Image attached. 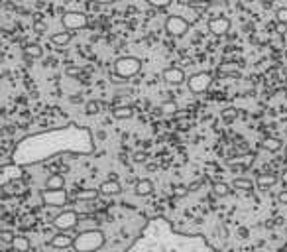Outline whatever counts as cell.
Here are the masks:
<instances>
[{
	"label": "cell",
	"instance_id": "ba28073f",
	"mask_svg": "<svg viewBox=\"0 0 287 252\" xmlns=\"http://www.w3.org/2000/svg\"><path fill=\"white\" fill-rule=\"evenodd\" d=\"M61 24H63V28H65L67 32H75V30L87 28L89 20H87V16H85L83 12L71 10V12H65V14L61 16Z\"/></svg>",
	"mask_w": 287,
	"mask_h": 252
},
{
	"label": "cell",
	"instance_id": "cb8c5ba5",
	"mask_svg": "<svg viewBox=\"0 0 287 252\" xmlns=\"http://www.w3.org/2000/svg\"><path fill=\"white\" fill-rule=\"evenodd\" d=\"M232 187H234V189H244V191H250V189L254 187V183H252L250 179H242V177H236V179L232 181Z\"/></svg>",
	"mask_w": 287,
	"mask_h": 252
},
{
	"label": "cell",
	"instance_id": "8d00e7d4",
	"mask_svg": "<svg viewBox=\"0 0 287 252\" xmlns=\"http://www.w3.org/2000/svg\"><path fill=\"white\" fill-rule=\"evenodd\" d=\"M283 152H285V156H287V144H285V148H283Z\"/></svg>",
	"mask_w": 287,
	"mask_h": 252
},
{
	"label": "cell",
	"instance_id": "d6986e66",
	"mask_svg": "<svg viewBox=\"0 0 287 252\" xmlns=\"http://www.w3.org/2000/svg\"><path fill=\"white\" fill-rule=\"evenodd\" d=\"M46 189H65V177L61 174H53L46 179Z\"/></svg>",
	"mask_w": 287,
	"mask_h": 252
},
{
	"label": "cell",
	"instance_id": "4dcf8cb0",
	"mask_svg": "<svg viewBox=\"0 0 287 252\" xmlns=\"http://www.w3.org/2000/svg\"><path fill=\"white\" fill-rule=\"evenodd\" d=\"M275 201L279 205H287V189H281L277 195H275Z\"/></svg>",
	"mask_w": 287,
	"mask_h": 252
},
{
	"label": "cell",
	"instance_id": "83f0119b",
	"mask_svg": "<svg viewBox=\"0 0 287 252\" xmlns=\"http://www.w3.org/2000/svg\"><path fill=\"white\" fill-rule=\"evenodd\" d=\"M14 238H16V234H14L12 230H2V232H0V240H2L4 244H10V246H12Z\"/></svg>",
	"mask_w": 287,
	"mask_h": 252
},
{
	"label": "cell",
	"instance_id": "6da1fadb",
	"mask_svg": "<svg viewBox=\"0 0 287 252\" xmlns=\"http://www.w3.org/2000/svg\"><path fill=\"white\" fill-rule=\"evenodd\" d=\"M95 150L93 134L89 128L69 124L65 128H55L24 138L12 152V164L32 166L51 160L61 154H79L87 156Z\"/></svg>",
	"mask_w": 287,
	"mask_h": 252
},
{
	"label": "cell",
	"instance_id": "e0dca14e",
	"mask_svg": "<svg viewBox=\"0 0 287 252\" xmlns=\"http://www.w3.org/2000/svg\"><path fill=\"white\" fill-rule=\"evenodd\" d=\"M51 44L53 46H59V48H65L71 40H73V34L71 32H55V34H51Z\"/></svg>",
	"mask_w": 287,
	"mask_h": 252
},
{
	"label": "cell",
	"instance_id": "f1b7e54d",
	"mask_svg": "<svg viewBox=\"0 0 287 252\" xmlns=\"http://www.w3.org/2000/svg\"><path fill=\"white\" fill-rule=\"evenodd\" d=\"M275 20L279 24H287V6H281L275 10Z\"/></svg>",
	"mask_w": 287,
	"mask_h": 252
},
{
	"label": "cell",
	"instance_id": "2e32d148",
	"mask_svg": "<svg viewBox=\"0 0 287 252\" xmlns=\"http://www.w3.org/2000/svg\"><path fill=\"white\" fill-rule=\"evenodd\" d=\"M44 55V48L40 46V44H26V48H24V57L26 59H40Z\"/></svg>",
	"mask_w": 287,
	"mask_h": 252
},
{
	"label": "cell",
	"instance_id": "603a6c76",
	"mask_svg": "<svg viewBox=\"0 0 287 252\" xmlns=\"http://www.w3.org/2000/svg\"><path fill=\"white\" fill-rule=\"evenodd\" d=\"M213 189H215V195H218V197H228L230 195V185H226L222 181L213 183Z\"/></svg>",
	"mask_w": 287,
	"mask_h": 252
},
{
	"label": "cell",
	"instance_id": "836d02e7",
	"mask_svg": "<svg viewBox=\"0 0 287 252\" xmlns=\"http://www.w3.org/2000/svg\"><path fill=\"white\" fill-rule=\"evenodd\" d=\"M277 32H279V34H285V32H287V24H279V22H277Z\"/></svg>",
	"mask_w": 287,
	"mask_h": 252
},
{
	"label": "cell",
	"instance_id": "5b68a950",
	"mask_svg": "<svg viewBox=\"0 0 287 252\" xmlns=\"http://www.w3.org/2000/svg\"><path fill=\"white\" fill-rule=\"evenodd\" d=\"M40 197H42L44 205L53 207V209H63L67 205V201H69V195H67L65 189H46L44 187Z\"/></svg>",
	"mask_w": 287,
	"mask_h": 252
},
{
	"label": "cell",
	"instance_id": "52a82bcc",
	"mask_svg": "<svg viewBox=\"0 0 287 252\" xmlns=\"http://www.w3.org/2000/svg\"><path fill=\"white\" fill-rule=\"evenodd\" d=\"M213 83V75L209 71H199V73H193L189 79H187V87L191 93H205Z\"/></svg>",
	"mask_w": 287,
	"mask_h": 252
},
{
	"label": "cell",
	"instance_id": "d590c367",
	"mask_svg": "<svg viewBox=\"0 0 287 252\" xmlns=\"http://www.w3.org/2000/svg\"><path fill=\"white\" fill-rule=\"evenodd\" d=\"M98 4H114V2H118V0H96Z\"/></svg>",
	"mask_w": 287,
	"mask_h": 252
},
{
	"label": "cell",
	"instance_id": "44dd1931",
	"mask_svg": "<svg viewBox=\"0 0 287 252\" xmlns=\"http://www.w3.org/2000/svg\"><path fill=\"white\" fill-rule=\"evenodd\" d=\"M263 150H267V152H271V154H275V152H279L281 148H283V142L279 140V138H271V136H267L265 140H263Z\"/></svg>",
	"mask_w": 287,
	"mask_h": 252
},
{
	"label": "cell",
	"instance_id": "1f68e13d",
	"mask_svg": "<svg viewBox=\"0 0 287 252\" xmlns=\"http://www.w3.org/2000/svg\"><path fill=\"white\" fill-rule=\"evenodd\" d=\"M218 71H220L222 75H226V73H236V63H232V65H222Z\"/></svg>",
	"mask_w": 287,
	"mask_h": 252
},
{
	"label": "cell",
	"instance_id": "7402d4cb",
	"mask_svg": "<svg viewBox=\"0 0 287 252\" xmlns=\"http://www.w3.org/2000/svg\"><path fill=\"white\" fill-rule=\"evenodd\" d=\"M12 248H14L16 252H30V240H28V236L16 234V238H14V242H12Z\"/></svg>",
	"mask_w": 287,
	"mask_h": 252
},
{
	"label": "cell",
	"instance_id": "9a60e30c",
	"mask_svg": "<svg viewBox=\"0 0 287 252\" xmlns=\"http://www.w3.org/2000/svg\"><path fill=\"white\" fill-rule=\"evenodd\" d=\"M277 181H279V177H277L275 174H269V172H267V174H265V172H263V174H258V177H256V183H258L260 189H269V187H273Z\"/></svg>",
	"mask_w": 287,
	"mask_h": 252
},
{
	"label": "cell",
	"instance_id": "ac0fdd59",
	"mask_svg": "<svg viewBox=\"0 0 287 252\" xmlns=\"http://www.w3.org/2000/svg\"><path fill=\"white\" fill-rule=\"evenodd\" d=\"M112 116L116 120H128V118L134 116V108L130 104H126V106H114L112 108Z\"/></svg>",
	"mask_w": 287,
	"mask_h": 252
},
{
	"label": "cell",
	"instance_id": "484cf974",
	"mask_svg": "<svg viewBox=\"0 0 287 252\" xmlns=\"http://www.w3.org/2000/svg\"><path fill=\"white\" fill-rule=\"evenodd\" d=\"M160 110H162L164 114H175V110H177V104H175L173 101H167V102H164V104L160 106Z\"/></svg>",
	"mask_w": 287,
	"mask_h": 252
},
{
	"label": "cell",
	"instance_id": "7a4b0ae2",
	"mask_svg": "<svg viewBox=\"0 0 287 252\" xmlns=\"http://www.w3.org/2000/svg\"><path fill=\"white\" fill-rule=\"evenodd\" d=\"M126 252H216L199 234H181L166 219H152Z\"/></svg>",
	"mask_w": 287,
	"mask_h": 252
},
{
	"label": "cell",
	"instance_id": "5bb4252c",
	"mask_svg": "<svg viewBox=\"0 0 287 252\" xmlns=\"http://www.w3.org/2000/svg\"><path fill=\"white\" fill-rule=\"evenodd\" d=\"M154 189H156V185H154L152 179H140V181H136V185H134V193H136L138 197H150V195L154 193Z\"/></svg>",
	"mask_w": 287,
	"mask_h": 252
},
{
	"label": "cell",
	"instance_id": "4316f807",
	"mask_svg": "<svg viewBox=\"0 0 287 252\" xmlns=\"http://www.w3.org/2000/svg\"><path fill=\"white\" fill-rule=\"evenodd\" d=\"M146 2L150 4V6H154V8H167L171 2H173V0H146Z\"/></svg>",
	"mask_w": 287,
	"mask_h": 252
},
{
	"label": "cell",
	"instance_id": "9c48e42d",
	"mask_svg": "<svg viewBox=\"0 0 287 252\" xmlns=\"http://www.w3.org/2000/svg\"><path fill=\"white\" fill-rule=\"evenodd\" d=\"M189 20H185L183 16H169L166 20V32L173 38H183L189 32Z\"/></svg>",
	"mask_w": 287,
	"mask_h": 252
},
{
	"label": "cell",
	"instance_id": "8992f818",
	"mask_svg": "<svg viewBox=\"0 0 287 252\" xmlns=\"http://www.w3.org/2000/svg\"><path fill=\"white\" fill-rule=\"evenodd\" d=\"M79 225V215L73 209H63L59 215L53 217V227L61 232H69Z\"/></svg>",
	"mask_w": 287,
	"mask_h": 252
},
{
	"label": "cell",
	"instance_id": "3957f363",
	"mask_svg": "<svg viewBox=\"0 0 287 252\" xmlns=\"http://www.w3.org/2000/svg\"><path fill=\"white\" fill-rule=\"evenodd\" d=\"M106 242V236L102 230L98 228H89V230H83L75 236V242H73V250L75 252H96L104 246Z\"/></svg>",
	"mask_w": 287,
	"mask_h": 252
},
{
	"label": "cell",
	"instance_id": "7c38bea8",
	"mask_svg": "<svg viewBox=\"0 0 287 252\" xmlns=\"http://www.w3.org/2000/svg\"><path fill=\"white\" fill-rule=\"evenodd\" d=\"M73 242H75V236H71L69 232H61V230H57L49 240V244L53 248H73Z\"/></svg>",
	"mask_w": 287,
	"mask_h": 252
},
{
	"label": "cell",
	"instance_id": "8fae6325",
	"mask_svg": "<svg viewBox=\"0 0 287 252\" xmlns=\"http://www.w3.org/2000/svg\"><path fill=\"white\" fill-rule=\"evenodd\" d=\"M230 26H232V22L226 16H215L209 20V32L213 36H226L230 32Z\"/></svg>",
	"mask_w": 287,
	"mask_h": 252
},
{
	"label": "cell",
	"instance_id": "f546056e",
	"mask_svg": "<svg viewBox=\"0 0 287 252\" xmlns=\"http://www.w3.org/2000/svg\"><path fill=\"white\" fill-rule=\"evenodd\" d=\"M34 30H36V34H46L48 32V24L42 18H36L34 20Z\"/></svg>",
	"mask_w": 287,
	"mask_h": 252
},
{
	"label": "cell",
	"instance_id": "4fadbf2b",
	"mask_svg": "<svg viewBox=\"0 0 287 252\" xmlns=\"http://www.w3.org/2000/svg\"><path fill=\"white\" fill-rule=\"evenodd\" d=\"M98 191H100V195H104V197H116V195L122 193V185H120L116 179H106V181H102V183L98 185Z\"/></svg>",
	"mask_w": 287,
	"mask_h": 252
},
{
	"label": "cell",
	"instance_id": "277c9868",
	"mask_svg": "<svg viewBox=\"0 0 287 252\" xmlns=\"http://www.w3.org/2000/svg\"><path fill=\"white\" fill-rule=\"evenodd\" d=\"M142 69V61L134 55H122L114 61V73L118 77H122L124 81H128L130 77H136Z\"/></svg>",
	"mask_w": 287,
	"mask_h": 252
},
{
	"label": "cell",
	"instance_id": "74e56055",
	"mask_svg": "<svg viewBox=\"0 0 287 252\" xmlns=\"http://www.w3.org/2000/svg\"><path fill=\"white\" fill-rule=\"evenodd\" d=\"M285 83H287V81H285Z\"/></svg>",
	"mask_w": 287,
	"mask_h": 252
},
{
	"label": "cell",
	"instance_id": "e575fe53",
	"mask_svg": "<svg viewBox=\"0 0 287 252\" xmlns=\"http://www.w3.org/2000/svg\"><path fill=\"white\" fill-rule=\"evenodd\" d=\"M279 181H281L283 185H287V170H283V174L279 176Z\"/></svg>",
	"mask_w": 287,
	"mask_h": 252
},
{
	"label": "cell",
	"instance_id": "30bf717a",
	"mask_svg": "<svg viewBox=\"0 0 287 252\" xmlns=\"http://www.w3.org/2000/svg\"><path fill=\"white\" fill-rule=\"evenodd\" d=\"M162 79L167 85H171V87H179V85L187 83V75H185V71L181 67H167V69H164Z\"/></svg>",
	"mask_w": 287,
	"mask_h": 252
},
{
	"label": "cell",
	"instance_id": "ffe728a7",
	"mask_svg": "<svg viewBox=\"0 0 287 252\" xmlns=\"http://www.w3.org/2000/svg\"><path fill=\"white\" fill-rule=\"evenodd\" d=\"M98 195H100L98 189H79V191H75L77 201H96Z\"/></svg>",
	"mask_w": 287,
	"mask_h": 252
},
{
	"label": "cell",
	"instance_id": "d4e9b609",
	"mask_svg": "<svg viewBox=\"0 0 287 252\" xmlns=\"http://www.w3.org/2000/svg\"><path fill=\"white\" fill-rule=\"evenodd\" d=\"M85 112L91 114V116H93V114H98V112H100V102H98V101H89V102L85 104Z\"/></svg>",
	"mask_w": 287,
	"mask_h": 252
},
{
	"label": "cell",
	"instance_id": "d6a6232c",
	"mask_svg": "<svg viewBox=\"0 0 287 252\" xmlns=\"http://www.w3.org/2000/svg\"><path fill=\"white\" fill-rule=\"evenodd\" d=\"M67 75H81V69H77V67H67Z\"/></svg>",
	"mask_w": 287,
	"mask_h": 252
}]
</instances>
